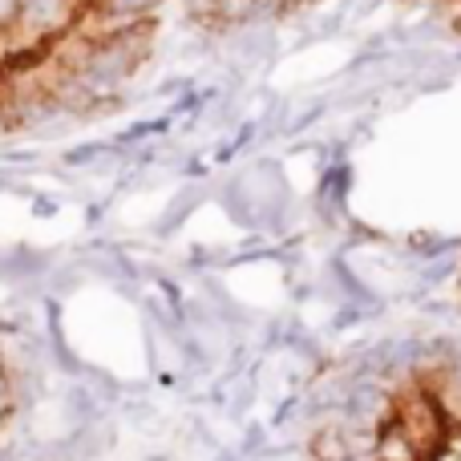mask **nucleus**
<instances>
[{"instance_id": "f257e3e1", "label": "nucleus", "mask_w": 461, "mask_h": 461, "mask_svg": "<svg viewBox=\"0 0 461 461\" xmlns=\"http://www.w3.org/2000/svg\"><path fill=\"white\" fill-rule=\"evenodd\" d=\"M376 461H417L421 454H417V446L405 438V433L397 429V425H384L381 433H376V449H373Z\"/></svg>"}, {"instance_id": "f03ea898", "label": "nucleus", "mask_w": 461, "mask_h": 461, "mask_svg": "<svg viewBox=\"0 0 461 461\" xmlns=\"http://www.w3.org/2000/svg\"><path fill=\"white\" fill-rule=\"evenodd\" d=\"M312 454H316V461H348L352 457L348 433H344L340 425H332V429H320L316 438H312Z\"/></svg>"}, {"instance_id": "7ed1b4c3", "label": "nucleus", "mask_w": 461, "mask_h": 461, "mask_svg": "<svg viewBox=\"0 0 461 461\" xmlns=\"http://www.w3.org/2000/svg\"><path fill=\"white\" fill-rule=\"evenodd\" d=\"M162 0H94L89 8L97 13H113V16H158Z\"/></svg>"}, {"instance_id": "20e7f679", "label": "nucleus", "mask_w": 461, "mask_h": 461, "mask_svg": "<svg viewBox=\"0 0 461 461\" xmlns=\"http://www.w3.org/2000/svg\"><path fill=\"white\" fill-rule=\"evenodd\" d=\"M16 21H21V0H0V32L16 29Z\"/></svg>"}, {"instance_id": "39448f33", "label": "nucleus", "mask_w": 461, "mask_h": 461, "mask_svg": "<svg viewBox=\"0 0 461 461\" xmlns=\"http://www.w3.org/2000/svg\"><path fill=\"white\" fill-rule=\"evenodd\" d=\"M303 5H312V0H284V13H292V8H303Z\"/></svg>"}, {"instance_id": "423d86ee", "label": "nucleus", "mask_w": 461, "mask_h": 461, "mask_svg": "<svg viewBox=\"0 0 461 461\" xmlns=\"http://www.w3.org/2000/svg\"><path fill=\"white\" fill-rule=\"evenodd\" d=\"M449 21H454V32H457V37H461V8H457V13H454V16H449Z\"/></svg>"}, {"instance_id": "0eeeda50", "label": "nucleus", "mask_w": 461, "mask_h": 461, "mask_svg": "<svg viewBox=\"0 0 461 461\" xmlns=\"http://www.w3.org/2000/svg\"><path fill=\"white\" fill-rule=\"evenodd\" d=\"M219 461H235V457H219Z\"/></svg>"}]
</instances>
